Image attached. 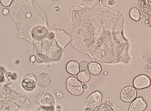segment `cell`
<instances>
[{
	"instance_id": "1",
	"label": "cell",
	"mask_w": 151,
	"mask_h": 111,
	"mask_svg": "<svg viewBox=\"0 0 151 111\" xmlns=\"http://www.w3.org/2000/svg\"><path fill=\"white\" fill-rule=\"evenodd\" d=\"M103 99L102 94L99 91L93 92L86 100V110L96 111L99 109Z\"/></svg>"
},
{
	"instance_id": "2",
	"label": "cell",
	"mask_w": 151,
	"mask_h": 111,
	"mask_svg": "<svg viewBox=\"0 0 151 111\" xmlns=\"http://www.w3.org/2000/svg\"><path fill=\"white\" fill-rule=\"evenodd\" d=\"M66 85L68 91L73 95H80L83 92L82 84L75 77H68Z\"/></svg>"
},
{
	"instance_id": "3",
	"label": "cell",
	"mask_w": 151,
	"mask_h": 111,
	"mask_svg": "<svg viewBox=\"0 0 151 111\" xmlns=\"http://www.w3.org/2000/svg\"><path fill=\"white\" fill-rule=\"evenodd\" d=\"M137 95V90L131 86H126L121 90L120 94L121 100L125 102H130L135 99Z\"/></svg>"
},
{
	"instance_id": "4",
	"label": "cell",
	"mask_w": 151,
	"mask_h": 111,
	"mask_svg": "<svg viewBox=\"0 0 151 111\" xmlns=\"http://www.w3.org/2000/svg\"><path fill=\"white\" fill-rule=\"evenodd\" d=\"M133 85L134 88L138 90L148 88L150 85V78L145 74L138 75L134 79Z\"/></svg>"
},
{
	"instance_id": "5",
	"label": "cell",
	"mask_w": 151,
	"mask_h": 111,
	"mask_svg": "<svg viewBox=\"0 0 151 111\" xmlns=\"http://www.w3.org/2000/svg\"><path fill=\"white\" fill-rule=\"evenodd\" d=\"M36 79L35 76L28 73L24 76L22 82L23 88L27 91H32L35 88Z\"/></svg>"
},
{
	"instance_id": "6",
	"label": "cell",
	"mask_w": 151,
	"mask_h": 111,
	"mask_svg": "<svg viewBox=\"0 0 151 111\" xmlns=\"http://www.w3.org/2000/svg\"><path fill=\"white\" fill-rule=\"evenodd\" d=\"M147 105L142 97L135 98L130 104L129 111H142L147 108Z\"/></svg>"
},
{
	"instance_id": "7",
	"label": "cell",
	"mask_w": 151,
	"mask_h": 111,
	"mask_svg": "<svg viewBox=\"0 0 151 111\" xmlns=\"http://www.w3.org/2000/svg\"><path fill=\"white\" fill-rule=\"evenodd\" d=\"M37 83L39 87L42 88H47L51 83V79L50 75L46 73H42L39 75L37 79Z\"/></svg>"
},
{
	"instance_id": "8",
	"label": "cell",
	"mask_w": 151,
	"mask_h": 111,
	"mask_svg": "<svg viewBox=\"0 0 151 111\" xmlns=\"http://www.w3.org/2000/svg\"><path fill=\"white\" fill-rule=\"evenodd\" d=\"M66 69L68 72L73 75L78 74L79 72V65L75 61H71L67 64Z\"/></svg>"
},
{
	"instance_id": "9",
	"label": "cell",
	"mask_w": 151,
	"mask_h": 111,
	"mask_svg": "<svg viewBox=\"0 0 151 111\" xmlns=\"http://www.w3.org/2000/svg\"><path fill=\"white\" fill-rule=\"evenodd\" d=\"M88 69L92 74L95 76L99 74L101 71V65L99 63L94 62L89 64Z\"/></svg>"
},
{
	"instance_id": "10",
	"label": "cell",
	"mask_w": 151,
	"mask_h": 111,
	"mask_svg": "<svg viewBox=\"0 0 151 111\" xmlns=\"http://www.w3.org/2000/svg\"><path fill=\"white\" fill-rule=\"evenodd\" d=\"M78 80L83 83H87L91 79V75L89 73L86 71H81L77 76Z\"/></svg>"
},
{
	"instance_id": "11",
	"label": "cell",
	"mask_w": 151,
	"mask_h": 111,
	"mask_svg": "<svg viewBox=\"0 0 151 111\" xmlns=\"http://www.w3.org/2000/svg\"><path fill=\"white\" fill-rule=\"evenodd\" d=\"M129 15L130 17L135 21H137L140 18L139 11L137 8L134 7L130 10Z\"/></svg>"
},
{
	"instance_id": "12",
	"label": "cell",
	"mask_w": 151,
	"mask_h": 111,
	"mask_svg": "<svg viewBox=\"0 0 151 111\" xmlns=\"http://www.w3.org/2000/svg\"><path fill=\"white\" fill-rule=\"evenodd\" d=\"M89 65V63L87 61H81L79 64L80 70L81 72L87 71L88 69Z\"/></svg>"
},
{
	"instance_id": "13",
	"label": "cell",
	"mask_w": 151,
	"mask_h": 111,
	"mask_svg": "<svg viewBox=\"0 0 151 111\" xmlns=\"http://www.w3.org/2000/svg\"><path fill=\"white\" fill-rule=\"evenodd\" d=\"M99 111H113L111 107L106 104L102 105L99 109Z\"/></svg>"
},
{
	"instance_id": "14",
	"label": "cell",
	"mask_w": 151,
	"mask_h": 111,
	"mask_svg": "<svg viewBox=\"0 0 151 111\" xmlns=\"http://www.w3.org/2000/svg\"><path fill=\"white\" fill-rule=\"evenodd\" d=\"M111 107L113 110V111H121L122 110L119 107L117 106L115 104L112 102L111 105Z\"/></svg>"
},
{
	"instance_id": "15",
	"label": "cell",
	"mask_w": 151,
	"mask_h": 111,
	"mask_svg": "<svg viewBox=\"0 0 151 111\" xmlns=\"http://www.w3.org/2000/svg\"><path fill=\"white\" fill-rule=\"evenodd\" d=\"M12 1L10 0H2L1 1L2 4L4 6H9L11 3Z\"/></svg>"
},
{
	"instance_id": "16",
	"label": "cell",
	"mask_w": 151,
	"mask_h": 111,
	"mask_svg": "<svg viewBox=\"0 0 151 111\" xmlns=\"http://www.w3.org/2000/svg\"><path fill=\"white\" fill-rule=\"evenodd\" d=\"M83 89L86 90L88 88V86L87 84L84 83L83 85Z\"/></svg>"
},
{
	"instance_id": "17",
	"label": "cell",
	"mask_w": 151,
	"mask_h": 111,
	"mask_svg": "<svg viewBox=\"0 0 151 111\" xmlns=\"http://www.w3.org/2000/svg\"><path fill=\"white\" fill-rule=\"evenodd\" d=\"M31 60L32 62H34L35 60V57L32 56L31 57Z\"/></svg>"
}]
</instances>
